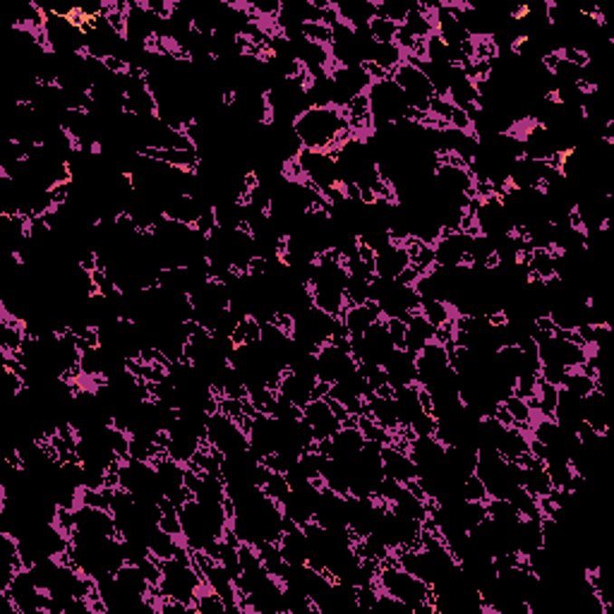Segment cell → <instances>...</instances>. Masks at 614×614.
<instances>
[{
	"label": "cell",
	"mask_w": 614,
	"mask_h": 614,
	"mask_svg": "<svg viewBox=\"0 0 614 614\" xmlns=\"http://www.w3.org/2000/svg\"><path fill=\"white\" fill-rule=\"evenodd\" d=\"M75 531L89 532V535H106V538H120L116 516L106 506L80 504L75 509Z\"/></svg>",
	"instance_id": "obj_11"
},
{
	"label": "cell",
	"mask_w": 614,
	"mask_h": 614,
	"mask_svg": "<svg viewBox=\"0 0 614 614\" xmlns=\"http://www.w3.org/2000/svg\"><path fill=\"white\" fill-rule=\"evenodd\" d=\"M406 327H408V331H406V343H403V350H408V353L417 355L420 350L427 346L430 341H435L437 339V327H432L430 321L425 320L423 312H413L406 317Z\"/></svg>",
	"instance_id": "obj_18"
},
{
	"label": "cell",
	"mask_w": 614,
	"mask_h": 614,
	"mask_svg": "<svg viewBox=\"0 0 614 614\" xmlns=\"http://www.w3.org/2000/svg\"><path fill=\"white\" fill-rule=\"evenodd\" d=\"M369 106V120H372V130L387 128V125H398L408 120V99L401 91V87L391 80H375L365 91Z\"/></svg>",
	"instance_id": "obj_3"
},
{
	"label": "cell",
	"mask_w": 614,
	"mask_h": 614,
	"mask_svg": "<svg viewBox=\"0 0 614 614\" xmlns=\"http://www.w3.org/2000/svg\"><path fill=\"white\" fill-rule=\"evenodd\" d=\"M387 320V327H389V336L391 341H394L396 349H403V343H406V331H408V327H406V321L398 320V317H384Z\"/></svg>",
	"instance_id": "obj_30"
},
{
	"label": "cell",
	"mask_w": 614,
	"mask_h": 614,
	"mask_svg": "<svg viewBox=\"0 0 614 614\" xmlns=\"http://www.w3.org/2000/svg\"><path fill=\"white\" fill-rule=\"evenodd\" d=\"M293 130L302 147L314 151H334L353 135L346 110L339 106H310L295 120Z\"/></svg>",
	"instance_id": "obj_1"
},
{
	"label": "cell",
	"mask_w": 614,
	"mask_h": 614,
	"mask_svg": "<svg viewBox=\"0 0 614 614\" xmlns=\"http://www.w3.org/2000/svg\"><path fill=\"white\" fill-rule=\"evenodd\" d=\"M302 36L329 48V43H331V27L321 24V22H310V24H302Z\"/></svg>",
	"instance_id": "obj_29"
},
{
	"label": "cell",
	"mask_w": 614,
	"mask_h": 614,
	"mask_svg": "<svg viewBox=\"0 0 614 614\" xmlns=\"http://www.w3.org/2000/svg\"><path fill=\"white\" fill-rule=\"evenodd\" d=\"M365 416H369L375 420L379 427H384L387 432L396 435L401 430L398 425V410H396L394 394H372L368 396L365 401Z\"/></svg>",
	"instance_id": "obj_17"
},
{
	"label": "cell",
	"mask_w": 614,
	"mask_h": 614,
	"mask_svg": "<svg viewBox=\"0 0 614 614\" xmlns=\"http://www.w3.org/2000/svg\"><path fill=\"white\" fill-rule=\"evenodd\" d=\"M561 389H567L569 394L583 398L586 394L598 389V382H595V377L588 375L586 369H573V372H567V377H564Z\"/></svg>",
	"instance_id": "obj_25"
},
{
	"label": "cell",
	"mask_w": 614,
	"mask_h": 614,
	"mask_svg": "<svg viewBox=\"0 0 614 614\" xmlns=\"http://www.w3.org/2000/svg\"><path fill=\"white\" fill-rule=\"evenodd\" d=\"M502 406L509 410V416L513 417V423H516L519 430H523V432L531 430L532 420H535V410H532V406L526 401V398L512 394V396H506L504 401H502Z\"/></svg>",
	"instance_id": "obj_23"
},
{
	"label": "cell",
	"mask_w": 614,
	"mask_h": 614,
	"mask_svg": "<svg viewBox=\"0 0 614 614\" xmlns=\"http://www.w3.org/2000/svg\"><path fill=\"white\" fill-rule=\"evenodd\" d=\"M382 317V310L377 305L375 301H365L360 305H346L341 314V321L349 336H360L365 329Z\"/></svg>",
	"instance_id": "obj_20"
},
{
	"label": "cell",
	"mask_w": 614,
	"mask_h": 614,
	"mask_svg": "<svg viewBox=\"0 0 614 614\" xmlns=\"http://www.w3.org/2000/svg\"><path fill=\"white\" fill-rule=\"evenodd\" d=\"M302 420L310 425V430H312L314 435V442L331 439L336 432L343 427V425L339 423V417L334 416L331 406H329L327 396H314L312 401L302 408Z\"/></svg>",
	"instance_id": "obj_9"
},
{
	"label": "cell",
	"mask_w": 614,
	"mask_h": 614,
	"mask_svg": "<svg viewBox=\"0 0 614 614\" xmlns=\"http://www.w3.org/2000/svg\"><path fill=\"white\" fill-rule=\"evenodd\" d=\"M580 413H583V423L590 425L595 432L608 435L609 430V403L608 394L600 389H593L580 398Z\"/></svg>",
	"instance_id": "obj_16"
},
{
	"label": "cell",
	"mask_w": 614,
	"mask_h": 614,
	"mask_svg": "<svg viewBox=\"0 0 614 614\" xmlns=\"http://www.w3.org/2000/svg\"><path fill=\"white\" fill-rule=\"evenodd\" d=\"M375 7L379 17L396 22L401 27L406 17H408L410 7H413V0H375Z\"/></svg>",
	"instance_id": "obj_24"
},
{
	"label": "cell",
	"mask_w": 614,
	"mask_h": 614,
	"mask_svg": "<svg viewBox=\"0 0 614 614\" xmlns=\"http://www.w3.org/2000/svg\"><path fill=\"white\" fill-rule=\"evenodd\" d=\"M116 580L120 583L123 590H128L135 598H142V600H151V593H154V586L147 579V573L139 564H130V561H125L123 567L116 571ZM154 605V602H151ZM157 609V608H154Z\"/></svg>",
	"instance_id": "obj_21"
},
{
	"label": "cell",
	"mask_w": 614,
	"mask_h": 614,
	"mask_svg": "<svg viewBox=\"0 0 614 614\" xmlns=\"http://www.w3.org/2000/svg\"><path fill=\"white\" fill-rule=\"evenodd\" d=\"M192 609L197 614H225L228 609H225V602L221 600L219 593H214L212 588L205 586L202 590L197 593V598H195V602H192Z\"/></svg>",
	"instance_id": "obj_26"
},
{
	"label": "cell",
	"mask_w": 614,
	"mask_h": 614,
	"mask_svg": "<svg viewBox=\"0 0 614 614\" xmlns=\"http://www.w3.org/2000/svg\"><path fill=\"white\" fill-rule=\"evenodd\" d=\"M389 77L401 87V91L406 94V99H408L410 109L430 116V103L432 99H437V94H435V87H432L430 80L425 77L423 70L417 68V65H413V62L406 58Z\"/></svg>",
	"instance_id": "obj_5"
},
{
	"label": "cell",
	"mask_w": 614,
	"mask_h": 614,
	"mask_svg": "<svg viewBox=\"0 0 614 614\" xmlns=\"http://www.w3.org/2000/svg\"><path fill=\"white\" fill-rule=\"evenodd\" d=\"M375 586L379 588V593H387L396 600L406 602L410 609H416L417 605H425V602H432V588L425 580L416 579L413 573L398 567L394 560L379 564Z\"/></svg>",
	"instance_id": "obj_4"
},
{
	"label": "cell",
	"mask_w": 614,
	"mask_h": 614,
	"mask_svg": "<svg viewBox=\"0 0 614 614\" xmlns=\"http://www.w3.org/2000/svg\"><path fill=\"white\" fill-rule=\"evenodd\" d=\"M368 29L377 43H396V36H398V24H396V22L384 20V17H379V14L369 20Z\"/></svg>",
	"instance_id": "obj_27"
},
{
	"label": "cell",
	"mask_w": 614,
	"mask_h": 614,
	"mask_svg": "<svg viewBox=\"0 0 614 614\" xmlns=\"http://www.w3.org/2000/svg\"><path fill=\"white\" fill-rule=\"evenodd\" d=\"M403 61H406V53H403V48L398 43H375L368 62H375L387 75H391Z\"/></svg>",
	"instance_id": "obj_22"
},
{
	"label": "cell",
	"mask_w": 614,
	"mask_h": 614,
	"mask_svg": "<svg viewBox=\"0 0 614 614\" xmlns=\"http://www.w3.org/2000/svg\"><path fill=\"white\" fill-rule=\"evenodd\" d=\"M552 173H557V166L550 164V161L521 157L509 168V185L512 187H535V190H542Z\"/></svg>",
	"instance_id": "obj_10"
},
{
	"label": "cell",
	"mask_w": 614,
	"mask_h": 614,
	"mask_svg": "<svg viewBox=\"0 0 614 614\" xmlns=\"http://www.w3.org/2000/svg\"><path fill=\"white\" fill-rule=\"evenodd\" d=\"M410 266V254L403 243L391 240L389 245L382 247L379 253H375V276L379 279H398L406 269Z\"/></svg>",
	"instance_id": "obj_13"
},
{
	"label": "cell",
	"mask_w": 614,
	"mask_h": 614,
	"mask_svg": "<svg viewBox=\"0 0 614 614\" xmlns=\"http://www.w3.org/2000/svg\"><path fill=\"white\" fill-rule=\"evenodd\" d=\"M384 372H387V379H389L391 389L413 387V384H417L416 355L403 349H396L394 353L387 358V362H384Z\"/></svg>",
	"instance_id": "obj_14"
},
{
	"label": "cell",
	"mask_w": 614,
	"mask_h": 614,
	"mask_svg": "<svg viewBox=\"0 0 614 614\" xmlns=\"http://www.w3.org/2000/svg\"><path fill=\"white\" fill-rule=\"evenodd\" d=\"M206 442L219 454H233V451H243L250 446L243 425L221 408L209 413L206 417Z\"/></svg>",
	"instance_id": "obj_6"
},
{
	"label": "cell",
	"mask_w": 614,
	"mask_h": 614,
	"mask_svg": "<svg viewBox=\"0 0 614 614\" xmlns=\"http://www.w3.org/2000/svg\"><path fill=\"white\" fill-rule=\"evenodd\" d=\"M329 80H331V91H334V106L346 109L353 99L362 96L372 84V77L365 72L362 65L355 68H334L329 70Z\"/></svg>",
	"instance_id": "obj_7"
},
{
	"label": "cell",
	"mask_w": 614,
	"mask_h": 614,
	"mask_svg": "<svg viewBox=\"0 0 614 614\" xmlns=\"http://www.w3.org/2000/svg\"><path fill=\"white\" fill-rule=\"evenodd\" d=\"M317 384L320 382L305 379V377H301L298 372H293V369H286V372L281 375L276 391H279L288 403H293L295 408H305L307 403L317 396Z\"/></svg>",
	"instance_id": "obj_15"
},
{
	"label": "cell",
	"mask_w": 614,
	"mask_h": 614,
	"mask_svg": "<svg viewBox=\"0 0 614 614\" xmlns=\"http://www.w3.org/2000/svg\"><path fill=\"white\" fill-rule=\"evenodd\" d=\"M382 468L387 478L401 484H408L410 480L417 478L416 461L410 458L408 451L396 446V444H384L382 446Z\"/></svg>",
	"instance_id": "obj_12"
},
{
	"label": "cell",
	"mask_w": 614,
	"mask_h": 614,
	"mask_svg": "<svg viewBox=\"0 0 614 614\" xmlns=\"http://www.w3.org/2000/svg\"><path fill=\"white\" fill-rule=\"evenodd\" d=\"M336 14L350 29H365L372 17H377L375 0H336Z\"/></svg>",
	"instance_id": "obj_19"
},
{
	"label": "cell",
	"mask_w": 614,
	"mask_h": 614,
	"mask_svg": "<svg viewBox=\"0 0 614 614\" xmlns=\"http://www.w3.org/2000/svg\"><path fill=\"white\" fill-rule=\"evenodd\" d=\"M475 233L468 231H444L439 240L432 245L435 253V264L439 266H461L468 264V254Z\"/></svg>",
	"instance_id": "obj_8"
},
{
	"label": "cell",
	"mask_w": 614,
	"mask_h": 614,
	"mask_svg": "<svg viewBox=\"0 0 614 614\" xmlns=\"http://www.w3.org/2000/svg\"><path fill=\"white\" fill-rule=\"evenodd\" d=\"M158 567H161V580H158V586L154 588V593H151L154 608H157V600H161V598L177 600L192 608V602H195L197 593L206 586L199 569L195 567V557H192V561L158 560ZM192 612H195V609H192Z\"/></svg>",
	"instance_id": "obj_2"
},
{
	"label": "cell",
	"mask_w": 614,
	"mask_h": 614,
	"mask_svg": "<svg viewBox=\"0 0 614 614\" xmlns=\"http://www.w3.org/2000/svg\"><path fill=\"white\" fill-rule=\"evenodd\" d=\"M461 494H464L465 502H480V504H487V502H490V494H487L483 480H480L475 473H473L471 478L464 480Z\"/></svg>",
	"instance_id": "obj_28"
}]
</instances>
